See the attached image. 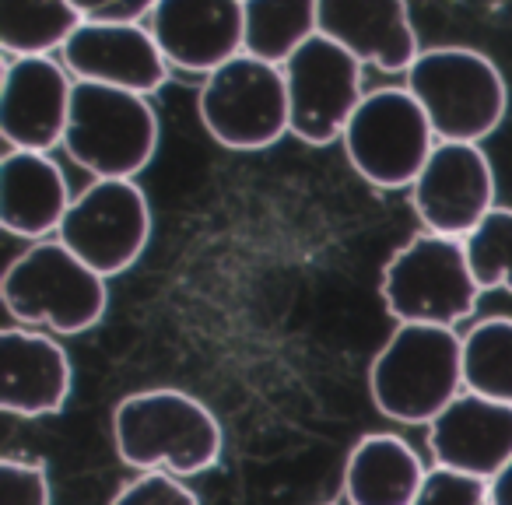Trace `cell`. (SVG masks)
<instances>
[{"instance_id":"1","label":"cell","mask_w":512,"mask_h":505,"mask_svg":"<svg viewBox=\"0 0 512 505\" xmlns=\"http://www.w3.org/2000/svg\"><path fill=\"white\" fill-rule=\"evenodd\" d=\"M116 453L137 474L193 477L218 467L225 435L221 425L193 393L186 390H141L130 393L113 411Z\"/></svg>"},{"instance_id":"2","label":"cell","mask_w":512,"mask_h":505,"mask_svg":"<svg viewBox=\"0 0 512 505\" xmlns=\"http://www.w3.org/2000/svg\"><path fill=\"white\" fill-rule=\"evenodd\" d=\"M463 390V337L453 327L400 323L369 369L372 404L400 425H432Z\"/></svg>"},{"instance_id":"3","label":"cell","mask_w":512,"mask_h":505,"mask_svg":"<svg viewBox=\"0 0 512 505\" xmlns=\"http://www.w3.org/2000/svg\"><path fill=\"white\" fill-rule=\"evenodd\" d=\"M404 88L421 102L435 141H484L505 120L509 106L502 71L484 53L463 46L418 53Z\"/></svg>"},{"instance_id":"4","label":"cell","mask_w":512,"mask_h":505,"mask_svg":"<svg viewBox=\"0 0 512 505\" xmlns=\"http://www.w3.org/2000/svg\"><path fill=\"white\" fill-rule=\"evenodd\" d=\"M4 306L22 323H39L53 334H85L106 316V278L78 260L64 242H36L11 260L0 281Z\"/></svg>"},{"instance_id":"5","label":"cell","mask_w":512,"mask_h":505,"mask_svg":"<svg viewBox=\"0 0 512 505\" xmlns=\"http://www.w3.org/2000/svg\"><path fill=\"white\" fill-rule=\"evenodd\" d=\"M64 148L95 179H134L158 148L155 109L127 88L74 81Z\"/></svg>"},{"instance_id":"6","label":"cell","mask_w":512,"mask_h":505,"mask_svg":"<svg viewBox=\"0 0 512 505\" xmlns=\"http://www.w3.org/2000/svg\"><path fill=\"white\" fill-rule=\"evenodd\" d=\"M386 313L400 323L456 327L477 306L481 285L474 281L463 239L449 235H414L400 246L383 271Z\"/></svg>"},{"instance_id":"7","label":"cell","mask_w":512,"mask_h":505,"mask_svg":"<svg viewBox=\"0 0 512 505\" xmlns=\"http://www.w3.org/2000/svg\"><path fill=\"white\" fill-rule=\"evenodd\" d=\"M341 141L358 176L383 190L418 183L439 144L425 109L407 88H376L365 95Z\"/></svg>"},{"instance_id":"8","label":"cell","mask_w":512,"mask_h":505,"mask_svg":"<svg viewBox=\"0 0 512 505\" xmlns=\"http://www.w3.org/2000/svg\"><path fill=\"white\" fill-rule=\"evenodd\" d=\"M200 120L221 148H271L274 141L292 134L285 71L278 64L239 53L204 78Z\"/></svg>"},{"instance_id":"9","label":"cell","mask_w":512,"mask_h":505,"mask_svg":"<svg viewBox=\"0 0 512 505\" xmlns=\"http://www.w3.org/2000/svg\"><path fill=\"white\" fill-rule=\"evenodd\" d=\"M148 235V197L134 179H95L71 200L57 228V239L106 281L134 267Z\"/></svg>"},{"instance_id":"10","label":"cell","mask_w":512,"mask_h":505,"mask_svg":"<svg viewBox=\"0 0 512 505\" xmlns=\"http://www.w3.org/2000/svg\"><path fill=\"white\" fill-rule=\"evenodd\" d=\"M292 134L306 144L341 141L362 106V64L327 36H313L285 60Z\"/></svg>"},{"instance_id":"11","label":"cell","mask_w":512,"mask_h":505,"mask_svg":"<svg viewBox=\"0 0 512 505\" xmlns=\"http://www.w3.org/2000/svg\"><path fill=\"white\" fill-rule=\"evenodd\" d=\"M411 190L428 232L449 239H467L495 211V172L477 144L439 141Z\"/></svg>"},{"instance_id":"12","label":"cell","mask_w":512,"mask_h":505,"mask_svg":"<svg viewBox=\"0 0 512 505\" xmlns=\"http://www.w3.org/2000/svg\"><path fill=\"white\" fill-rule=\"evenodd\" d=\"M169 67L211 74L246 53L242 0H158L148 18Z\"/></svg>"},{"instance_id":"13","label":"cell","mask_w":512,"mask_h":505,"mask_svg":"<svg viewBox=\"0 0 512 505\" xmlns=\"http://www.w3.org/2000/svg\"><path fill=\"white\" fill-rule=\"evenodd\" d=\"M74 85L53 57H8L0 88V134L18 151L64 144Z\"/></svg>"},{"instance_id":"14","label":"cell","mask_w":512,"mask_h":505,"mask_svg":"<svg viewBox=\"0 0 512 505\" xmlns=\"http://www.w3.org/2000/svg\"><path fill=\"white\" fill-rule=\"evenodd\" d=\"M67 71L78 81L127 88L137 95H151L165 85L169 60L158 50L151 29L141 25H106L85 22L60 50Z\"/></svg>"},{"instance_id":"15","label":"cell","mask_w":512,"mask_h":505,"mask_svg":"<svg viewBox=\"0 0 512 505\" xmlns=\"http://www.w3.org/2000/svg\"><path fill=\"white\" fill-rule=\"evenodd\" d=\"M428 449L435 467L491 481L512 460V404L481 393H460L428 425Z\"/></svg>"},{"instance_id":"16","label":"cell","mask_w":512,"mask_h":505,"mask_svg":"<svg viewBox=\"0 0 512 505\" xmlns=\"http://www.w3.org/2000/svg\"><path fill=\"white\" fill-rule=\"evenodd\" d=\"M320 36L379 71L407 74L418 60V39L404 0H320Z\"/></svg>"},{"instance_id":"17","label":"cell","mask_w":512,"mask_h":505,"mask_svg":"<svg viewBox=\"0 0 512 505\" xmlns=\"http://www.w3.org/2000/svg\"><path fill=\"white\" fill-rule=\"evenodd\" d=\"M4 393L0 407L15 418H46L64 411L71 397V358L53 337L36 330H4Z\"/></svg>"},{"instance_id":"18","label":"cell","mask_w":512,"mask_h":505,"mask_svg":"<svg viewBox=\"0 0 512 505\" xmlns=\"http://www.w3.org/2000/svg\"><path fill=\"white\" fill-rule=\"evenodd\" d=\"M67 179L43 151L11 148L0 162V221L11 235L43 239L57 232L71 207Z\"/></svg>"},{"instance_id":"19","label":"cell","mask_w":512,"mask_h":505,"mask_svg":"<svg viewBox=\"0 0 512 505\" xmlns=\"http://www.w3.org/2000/svg\"><path fill=\"white\" fill-rule=\"evenodd\" d=\"M428 470L404 439L365 435L344 463V498L351 505H414Z\"/></svg>"},{"instance_id":"20","label":"cell","mask_w":512,"mask_h":505,"mask_svg":"<svg viewBox=\"0 0 512 505\" xmlns=\"http://www.w3.org/2000/svg\"><path fill=\"white\" fill-rule=\"evenodd\" d=\"M246 53L285 67L288 57L320 36V0H242Z\"/></svg>"},{"instance_id":"21","label":"cell","mask_w":512,"mask_h":505,"mask_svg":"<svg viewBox=\"0 0 512 505\" xmlns=\"http://www.w3.org/2000/svg\"><path fill=\"white\" fill-rule=\"evenodd\" d=\"M81 25L71 0H0V46L8 57H50Z\"/></svg>"},{"instance_id":"22","label":"cell","mask_w":512,"mask_h":505,"mask_svg":"<svg viewBox=\"0 0 512 505\" xmlns=\"http://www.w3.org/2000/svg\"><path fill=\"white\" fill-rule=\"evenodd\" d=\"M463 390L512 404V320L488 316L463 334Z\"/></svg>"},{"instance_id":"23","label":"cell","mask_w":512,"mask_h":505,"mask_svg":"<svg viewBox=\"0 0 512 505\" xmlns=\"http://www.w3.org/2000/svg\"><path fill=\"white\" fill-rule=\"evenodd\" d=\"M474 281L484 288L512 292V207H495L474 232L463 239Z\"/></svg>"},{"instance_id":"24","label":"cell","mask_w":512,"mask_h":505,"mask_svg":"<svg viewBox=\"0 0 512 505\" xmlns=\"http://www.w3.org/2000/svg\"><path fill=\"white\" fill-rule=\"evenodd\" d=\"M0 502L4 505H50V474L39 460L4 456L0 460Z\"/></svg>"},{"instance_id":"25","label":"cell","mask_w":512,"mask_h":505,"mask_svg":"<svg viewBox=\"0 0 512 505\" xmlns=\"http://www.w3.org/2000/svg\"><path fill=\"white\" fill-rule=\"evenodd\" d=\"M414 505H491L488 481L449 467H435L428 470Z\"/></svg>"},{"instance_id":"26","label":"cell","mask_w":512,"mask_h":505,"mask_svg":"<svg viewBox=\"0 0 512 505\" xmlns=\"http://www.w3.org/2000/svg\"><path fill=\"white\" fill-rule=\"evenodd\" d=\"M109 505H200V498L176 474L144 470V474L130 477Z\"/></svg>"},{"instance_id":"27","label":"cell","mask_w":512,"mask_h":505,"mask_svg":"<svg viewBox=\"0 0 512 505\" xmlns=\"http://www.w3.org/2000/svg\"><path fill=\"white\" fill-rule=\"evenodd\" d=\"M85 22L106 25H141V18H151L158 0H71Z\"/></svg>"},{"instance_id":"28","label":"cell","mask_w":512,"mask_h":505,"mask_svg":"<svg viewBox=\"0 0 512 505\" xmlns=\"http://www.w3.org/2000/svg\"><path fill=\"white\" fill-rule=\"evenodd\" d=\"M491 505H512V460L488 481Z\"/></svg>"}]
</instances>
